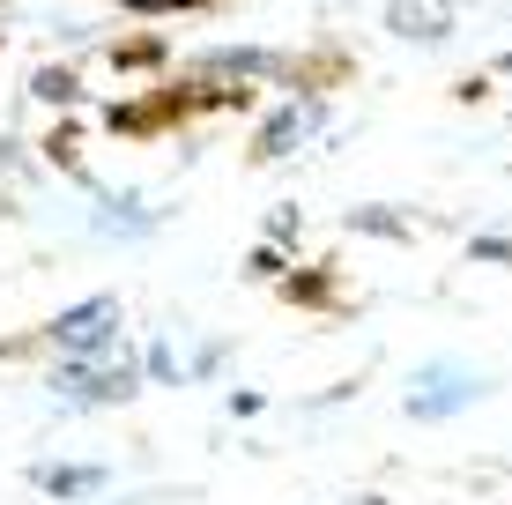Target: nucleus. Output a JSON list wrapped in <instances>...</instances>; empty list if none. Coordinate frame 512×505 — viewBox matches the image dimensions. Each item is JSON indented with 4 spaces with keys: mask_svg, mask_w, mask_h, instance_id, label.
Here are the masks:
<instances>
[{
    "mask_svg": "<svg viewBox=\"0 0 512 505\" xmlns=\"http://www.w3.org/2000/svg\"><path fill=\"white\" fill-rule=\"evenodd\" d=\"M112 327H119V305L112 298H90V305H75L52 335H60V350H97V342H112Z\"/></svg>",
    "mask_w": 512,
    "mask_h": 505,
    "instance_id": "f257e3e1",
    "label": "nucleus"
},
{
    "mask_svg": "<svg viewBox=\"0 0 512 505\" xmlns=\"http://www.w3.org/2000/svg\"><path fill=\"white\" fill-rule=\"evenodd\" d=\"M141 8H164V0H141Z\"/></svg>",
    "mask_w": 512,
    "mask_h": 505,
    "instance_id": "7ed1b4c3",
    "label": "nucleus"
},
{
    "mask_svg": "<svg viewBox=\"0 0 512 505\" xmlns=\"http://www.w3.org/2000/svg\"><path fill=\"white\" fill-rule=\"evenodd\" d=\"M45 483H52V491H90L97 468H60V476H45Z\"/></svg>",
    "mask_w": 512,
    "mask_h": 505,
    "instance_id": "f03ea898",
    "label": "nucleus"
}]
</instances>
